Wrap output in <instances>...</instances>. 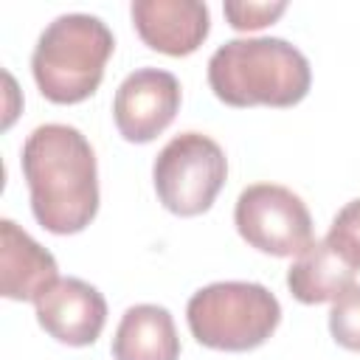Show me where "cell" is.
<instances>
[{
    "label": "cell",
    "instance_id": "obj_4",
    "mask_svg": "<svg viewBox=\"0 0 360 360\" xmlns=\"http://www.w3.org/2000/svg\"><path fill=\"white\" fill-rule=\"evenodd\" d=\"M186 321L200 346L217 352H250L276 332L281 304L264 284L214 281L188 298Z\"/></svg>",
    "mask_w": 360,
    "mask_h": 360
},
{
    "label": "cell",
    "instance_id": "obj_10",
    "mask_svg": "<svg viewBox=\"0 0 360 360\" xmlns=\"http://www.w3.org/2000/svg\"><path fill=\"white\" fill-rule=\"evenodd\" d=\"M59 278L56 259L14 219L0 222V292L11 301H37Z\"/></svg>",
    "mask_w": 360,
    "mask_h": 360
},
{
    "label": "cell",
    "instance_id": "obj_1",
    "mask_svg": "<svg viewBox=\"0 0 360 360\" xmlns=\"http://www.w3.org/2000/svg\"><path fill=\"white\" fill-rule=\"evenodd\" d=\"M22 177L34 219L56 233L84 231L98 211V169L90 141L70 124H42L22 143Z\"/></svg>",
    "mask_w": 360,
    "mask_h": 360
},
{
    "label": "cell",
    "instance_id": "obj_13",
    "mask_svg": "<svg viewBox=\"0 0 360 360\" xmlns=\"http://www.w3.org/2000/svg\"><path fill=\"white\" fill-rule=\"evenodd\" d=\"M326 242L332 245V250L354 270H360V197L346 202L326 233Z\"/></svg>",
    "mask_w": 360,
    "mask_h": 360
},
{
    "label": "cell",
    "instance_id": "obj_11",
    "mask_svg": "<svg viewBox=\"0 0 360 360\" xmlns=\"http://www.w3.org/2000/svg\"><path fill=\"white\" fill-rule=\"evenodd\" d=\"M115 360H180V338L174 318L166 307L135 304L129 307L112 335Z\"/></svg>",
    "mask_w": 360,
    "mask_h": 360
},
{
    "label": "cell",
    "instance_id": "obj_15",
    "mask_svg": "<svg viewBox=\"0 0 360 360\" xmlns=\"http://www.w3.org/2000/svg\"><path fill=\"white\" fill-rule=\"evenodd\" d=\"M222 11H225L231 28L256 31V28L276 22L287 11V3H225Z\"/></svg>",
    "mask_w": 360,
    "mask_h": 360
},
{
    "label": "cell",
    "instance_id": "obj_5",
    "mask_svg": "<svg viewBox=\"0 0 360 360\" xmlns=\"http://www.w3.org/2000/svg\"><path fill=\"white\" fill-rule=\"evenodd\" d=\"M228 177V158L222 146L202 132L174 135L155 158L152 180L158 200L177 217H197L208 211Z\"/></svg>",
    "mask_w": 360,
    "mask_h": 360
},
{
    "label": "cell",
    "instance_id": "obj_2",
    "mask_svg": "<svg viewBox=\"0 0 360 360\" xmlns=\"http://www.w3.org/2000/svg\"><path fill=\"white\" fill-rule=\"evenodd\" d=\"M208 84L228 107H292L307 98V56L281 37L228 39L208 59Z\"/></svg>",
    "mask_w": 360,
    "mask_h": 360
},
{
    "label": "cell",
    "instance_id": "obj_3",
    "mask_svg": "<svg viewBox=\"0 0 360 360\" xmlns=\"http://www.w3.org/2000/svg\"><path fill=\"white\" fill-rule=\"evenodd\" d=\"M112 51L115 39L104 20L79 11L59 14L37 39L31 73L48 101L79 104L98 90Z\"/></svg>",
    "mask_w": 360,
    "mask_h": 360
},
{
    "label": "cell",
    "instance_id": "obj_12",
    "mask_svg": "<svg viewBox=\"0 0 360 360\" xmlns=\"http://www.w3.org/2000/svg\"><path fill=\"white\" fill-rule=\"evenodd\" d=\"M357 270L349 267L326 239H315L287 270V290L301 304L338 301L352 284Z\"/></svg>",
    "mask_w": 360,
    "mask_h": 360
},
{
    "label": "cell",
    "instance_id": "obj_8",
    "mask_svg": "<svg viewBox=\"0 0 360 360\" xmlns=\"http://www.w3.org/2000/svg\"><path fill=\"white\" fill-rule=\"evenodd\" d=\"M39 326L65 346H90L107 323L104 295L82 278H56L37 301Z\"/></svg>",
    "mask_w": 360,
    "mask_h": 360
},
{
    "label": "cell",
    "instance_id": "obj_9",
    "mask_svg": "<svg viewBox=\"0 0 360 360\" xmlns=\"http://www.w3.org/2000/svg\"><path fill=\"white\" fill-rule=\"evenodd\" d=\"M129 14L143 45L166 56L194 53L211 31L208 6L200 0H135Z\"/></svg>",
    "mask_w": 360,
    "mask_h": 360
},
{
    "label": "cell",
    "instance_id": "obj_7",
    "mask_svg": "<svg viewBox=\"0 0 360 360\" xmlns=\"http://www.w3.org/2000/svg\"><path fill=\"white\" fill-rule=\"evenodd\" d=\"M180 110V82L160 68L132 70L115 90L112 118L118 135L129 143L155 141Z\"/></svg>",
    "mask_w": 360,
    "mask_h": 360
},
{
    "label": "cell",
    "instance_id": "obj_14",
    "mask_svg": "<svg viewBox=\"0 0 360 360\" xmlns=\"http://www.w3.org/2000/svg\"><path fill=\"white\" fill-rule=\"evenodd\" d=\"M329 332L338 346L360 352V284H352L329 309Z\"/></svg>",
    "mask_w": 360,
    "mask_h": 360
},
{
    "label": "cell",
    "instance_id": "obj_6",
    "mask_svg": "<svg viewBox=\"0 0 360 360\" xmlns=\"http://www.w3.org/2000/svg\"><path fill=\"white\" fill-rule=\"evenodd\" d=\"M239 236L267 256H301L312 242V217L304 200L287 186L253 183L242 188L233 208Z\"/></svg>",
    "mask_w": 360,
    "mask_h": 360
}]
</instances>
